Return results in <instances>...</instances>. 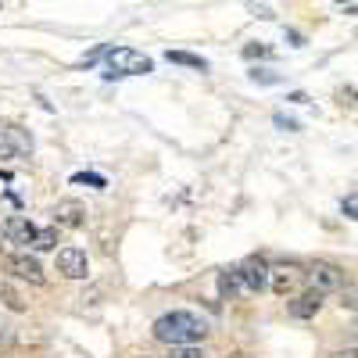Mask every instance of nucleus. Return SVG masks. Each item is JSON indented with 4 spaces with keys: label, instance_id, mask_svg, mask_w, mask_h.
Returning <instances> with one entry per match:
<instances>
[{
    "label": "nucleus",
    "instance_id": "obj_3",
    "mask_svg": "<svg viewBox=\"0 0 358 358\" xmlns=\"http://www.w3.org/2000/svg\"><path fill=\"white\" fill-rule=\"evenodd\" d=\"M236 276H241L244 290H251V294H262V290L268 287V265H265V258L251 255V258H244L241 265H236Z\"/></svg>",
    "mask_w": 358,
    "mask_h": 358
},
{
    "label": "nucleus",
    "instance_id": "obj_30",
    "mask_svg": "<svg viewBox=\"0 0 358 358\" xmlns=\"http://www.w3.org/2000/svg\"><path fill=\"white\" fill-rule=\"evenodd\" d=\"M236 358H244V355H236Z\"/></svg>",
    "mask_w": 358,
    "mask_h": 358
},
{
    "label": "nucleus",
    "instance_id": "obj_19",
    "mask_svg": "<svg viewBox=\"0 0 358 358\" xmlns=\"http://www.w3.org/2000/svg\"><path fill=\"white\" fill-rule=\"evenodd\" d=\"M244 57H248V62H255V57H273V47H265V43H248V47H244Z\"/></svg>",
    "mask_w": 358,
    "mask_h": 358
},
{
    "label": "nucleus",
    "instance_id": "obj_21",
    "mask_svg": "<svg viewBox=\"0 0 358 358\" xmlns=\"http://www.w3.org/2000/svg\"><path fill=\"white\" fill-rule=\"evenodd\" d=\"M8 158H15V151H11V143H8V133L0 129V162H8Z\"/></svg>",
    "mask_w": 358,
    "mask_h": 358
},
{
    "label": "nucleus",
    "instance_id": "obj_14",
    "mask_svg": "<svg viewBox=\"0 0 358 358\" xmlns=\"http://www.w3.org/2000/svg\"><path fill=\"white\" fill-rule=\"evenodd\" d=\"M29 248H33V251H54V248H57V226H47V229L36 226L33 244H29Z\"/></svg>",
    "mask_w": 358,
    "mask_h": 358
},
{
    "label": "nucleus",
    "instance_id": "obj_28",
    "mask_svg": "<svg viewBox=\"0 0 358 358\" xmlns=\"http://www.w3.org/2000/svg\"><path fill=\"white\" fill-rule=\"evenodd\" d=\"M0 241H8V236H4V226H0Z\"/></svg>",
    "mask_w": 358,
    "mask_h": 358
},
{
    "label": "nucleus",
    "instance_id": "obj_11",
    "mask_svg": "<svg viewBox=\"0 0 358 358\" xmlns=\"http://www.w3.org/2000/svg\"><path fill=\"white\" fill-rule=\"evenodd\" d=\"M241 290H244V283H241V276H236V265L226 268V273H219V294H222V301L241 297Z\"/></svg>",
    "mask_w": 358,
    "mask_h": 358
},
{
    "label": "nucleus",
    "instance_id": "obj_23",
    "mask_svg": "<svg viewBox=\"0 0 358 358\" xmlns=\"http://www.w3.org/2000/svg\"><path fill=\"white\" fill-rule=\"evenodd\" d=\"M348 312H355V287H348V294H344V301H341Z\"/></svg>",
    "mask_w": 358,
    "mask_h": 358
},
{
    "label": "nucleus",
    "instance_id": "obj_26",
    "mask_svg": "<svg viewBox=\"0 0 358 358\" xmlns=\"http://www.w3.org/2000/svg\"><path fill=\"white\" fill-rule=\"evenodd\" d=\"M334 358H358V355H355V348H348V351H337Z\"/></svg>",
    "mask_w": 358,
    "mask_h": 358
},
{
    "label": "nucleus",
    "instance_id": "obj_27",
    "mask_svg": "<svg viewBox=\"0 0 358 358\" xmlns=\"http://www.w3.org/2000/svg\"><path fill=\"white\" fill-rule=\"evenodd\" d=\"M8 183H11V176H0V190H4Z\"/></svg>",
    "mask_w": 358,
    "mask_h": 358
},
{
    "label": "nucleus",
    "instance_id": "obj_7",
    "mask_svg": "<svg viewBox=\"0 0 358 358\" xmlns=\"http://www.w3.org/2000/svg\"><path fill=\"white\" fill-rule=\"evenodd\" d=\"M50 215H54L57 229H79V226H86V204L83 201H57Z\"/></svg>",
    "mask_w": 358,
    "mask_h": 358
},
{
    "label": "nucleus",
    "instance_id": "obj_2",
    "mask_svg": "<svg viewBox=\"0 0 358 358\" xmlns=\"http://www.w3.org/2000/svg\"><path fill=\"white\" fill-rule=\"evenodd\" d=\"M104 65H108V79L115 76H147V72H155V62L147 54L133 50V47H108L104 50Z\"/></svg>",
    "mask_w": 358,
    "mask_h": 358
},
{
    "label": "nucleus",
    "instance_id": "obj_24",
    "mask_svg": "<svg viewBox=\"0 0 358 358\" xmlns=\"http://www.w3.org/2000/svg\"><path fill=\"white\" fill-rule=\"evenodd\" d=\"M287 40H290V47H305V40H301V33H287Z\"/></svg>",
    "mask_w": 358,
    "mask_h": 358
},
{
    "label": "nucleus",
    "instance_id": "obj_29",
    "mask_svg": "<svg viewBox=\"0 0 358 358\" xmlns=\"http://www.w3.org/2000/svg\"><path fill=\"white\" fill-rule=\"evenodd\" d=\"M143 358H151V355H143Z\"/></svg>",
    "mask_w": 358,
    "mask_h": 358
},
{
    "label": "nucleus",
    "instance_id": "obj_17",
    "mask_svg": "<svg viewBox=\"0 0 358 358\" xmlns=\"http://www.w3.org/2000/svg\"><path fill=\"white\" fill-rule=\"evenodd\" d=\"M169 358H208L197 344H172V355Z\"/></svg>",
    "mask_w": 358,
    "mask_h": 358
},
{
    "label": "nucleus",
    "instance_id": "obj_9",
    "mask_svg": "<svg viewBox=\"0 0 358 358\" xmlns=\"http://www.w3.org/2000/svg\"><path fill=\"white\" fill-rule=\"evenodd\" d=\"M33 233H36V226L29 222V219H22V215H11L8 222H4V236H8V244H33Z\"/></svg>",
    "mask_w": 358,
    "mask_h": 358
},
{
    "label": "nucleus",
    "instance_id": "obj_13",
    "mask_svg": "<svg viewBox=\"0 0 358 358\" xmlns=\"http://www.w3.org/2000/svg\"><path fill=\"white\" fill-rule=\"evenodd\" d=\"M172 65H183V69H197V72H208V62L204 57H197V54H187V50H169L165 54Z\"/></svg>",
    "mask_w": 358,
    "mask_h": 358
},
{
    "label": "nucleus",
    "instance_id": "obj_16",
    "mask_svg": "<svg viewBox=\"0 0 358 358\" xmlns=\"http://www.w3.org/2000/svg\"><path fill=\"white\" fill-rule=\"evenodd\" d=\"M72 183H90L94 190H104V187H108V179L97 176V172H76V176H72Z\"/></svg>",
    "mask_w": 358,
    "mask_h": 358
},
{
    "label": "nucleus",
    "instance_id": "obj_15",
    "mask_svg": "<svg viewBox=\"0 0 358 358\" xmlns=\"http://www.w3.org/2000/svg\"><path fill=\"white\" fill-rule=\"evenodd\" d=\"M0 305L11 308V312H25V308H29V305H25V297H22L11 283H0Z\"/></svg>",
    "mask_w": 358,
    "mask_h": 358
},
{
    "label": "nucleus",
    "instance_id": "obj_4",
    "mask_svg": "<svg viewBox=\"0 0 358 358\" xmlns=\"http://www.w3.org/2000/svg\"><path fill=\"white\" fill-rule=\"evenodd\" d=\"M308 280H312V290L319 294H330V290H341L344 287V268L330 265V262H315L308 268Z\"/></svg>",
    "mask_w": 358,
    "mask_h": 358
},
{
    "label": "nucleus",
    "instance_id": "obj_5",
    "mask_svg": "<svg viewBox=\"0 0 358 358\" xmlns=\"http://www.w3.org/2000/svg\"><path fill=\"white\" fill-rule=\"evenodd\" d=\"M57 273L65 280H86V273H90L86 251L83 248H62L57 251Z\"/></svg>",
    "mask_w": 358,
    "mask_h": 358
},
{
    "label": "nucleus",
    "instance_id": "obj_1",
    "mask_svg": "<svg viewBox=\"0 0 358 358\" xmlns=\"http://www.w3.org/2000/svg\"><path fill=\"white\" fill-rule=\"evenodd\" d=\"M155 341L162 344H201L208 337V319H201L197 312H165L155 319L151 326Z\"/></svg>",
    "mask_w": 358,
    "mask_h": 358
},
{
    "label": "nucleus",
    "instance_id": "obj_8",
    "mask_svg": "<svg viewBox=\"0 0 358 358\" xmlns=\"http://www.w3.org/2000/svg\"><path fill=\"white\" fill-rule=\"evenodd\" d=\"M319 308H322V294H319V290H305V294H297L294 301L287 305V312H290L294 319H315V315H319Z\"/></svg>",
    "mask_w": 358,
    "mask_h": 358
},
{
    "label": "nucleus",
    "instance_id": "obj_10",
    "mask_svg": "<svg viewBox=\"0 0 358 358\" xmlns=\"http://www.w3.org/2000/svg\"><path fill=\"white\" fill-rule=\"evenodd\" d=\"M4 133H8V143H11L15 158H22V155H33V136H29L22 126H4Z\"/></svg>",
    "mask_w": 358,
    "mask_h": 358
},
{
    "label": "nucleus",
    "instance_id": "obj_22",
    "mask_svg": "<svg viewBox=\"0 0 358 358\" xmlns=\"http://www.w3.org/2000/svg\"><path fill=\"white\" fill-rule=\"evenodd\" d=\"M276 126H280V129H287V133H297V129H301V126H297L294 118H287V115H276Z\"/></svg>",
    "mask_w": 358,
    "mask_h": 358
},
{
    "label": "nucleus",
    "instance_id": "obj_20",
    "mask_svg": "<svg viewBox=\"0 0 358 358\" xmlns=\"http://www.w3.org/2000/svg\"><path fill=\"white\" fill-rule=\"evenodd\" d=\"M344 215H348V219H358V197H355V194L344 197Z\"/></svg>",
    "mask_w": 358,
    "mask_h": 358
},
{
    "label": "nucleus",
    "instance_id": "obj_12",
    "mask_svg": "<svg viewBox=\"0 0 358 358\" xmlns=\"http://www.w3.org/2000/svg\"><path fill=\"white\" fill-rule=\"evenodd\" d=\"M268 283H273L276 294H294V287H297V268H276V273H268Z\"/></svg>",
    "mask_w": 358,
    "mask_h": 358
},
{
    "label": "nucleus",
    "instance_id": "obj_25",
    "mask_svg": "<svg viewBox=\"0 0 358 358\" xmlns=\"http://www.w3.org/2000/svg\"><path fill=\"white\" fill-rule=\"evenodd\" d=\"M287 101H294V104H308V97H305V94H301V90H297V94H290V97H287Z\"/></svg>",
    "mask_w": 358,
    "mask_h": 358
},
{
    "label": "nucleus",
    "instance_id": "obj_6",
    "mask_svg": "<svg viewBox=\"0 0 358 358\" xmlns=\"http://www.w3.org/2000/svg\"><path fill=\"white\" fill-rule=\"evenodd\" d=\"M8 273L11 276H18V280H25V283H33V287H43V265L33 258V255H11L8 258Z\"/></svg>",
    "mask_w": 358,
    "mask_h": 358
},
{
    "label": "nucleus",
    "instance_id": "obj_18",
    "mask_svg": "<svg viewBox=\"0 0 358 358\" xmlns=\"http://www.w3.org/2000/svg\"><path fill=\"white\" fill-rule=\"evenodd\" d=\"M251 83H258V86H276L280 76L268 72V69H251Z\"/></svg>",
    "mask_w": 358,
    "mask_h": 358
}]
</instances>
